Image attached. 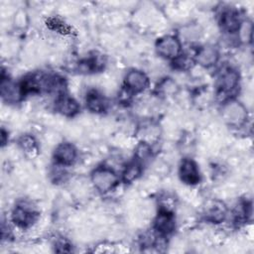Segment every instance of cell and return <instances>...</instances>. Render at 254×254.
Here are the masks:
<instances>
[{"instance_id":"1","label":"cell","mask_w":254,"mask_h":254,"mask_svg":"<svg viewBox=\"0 0 254 254\" xmlns=\"http://www.w3.org/2000/svg\"><path fill=\"white\" fill-rule=\"evenodd\" d=\"M91 182L97 190L106 192L117 185L118 177L113 170L107 167H98L91 175Z\"/></svg>"},{"instance_id":"2","label":"cell","mask_w":254,"mask_h":254,"mask_svg":"<svg viewBox=\"0 0 254 254\" xmlns=\"http://www.w3.org/2000/svg\"><path fill=\"white\" fill-rule=\"evenodd\" d=\"M222 116L229 125L237 127L245 122L247 118V111L240 102L232 100L224 105L222 109Z\"/></svg>"},{"instance_id":"3","label":"cell","mask_w":254,"mask_h":254,"mask_svg":"<svg viewBox=\"0 0 254 254\" xmlns=\"http://www.w3.org/2000/svg\"><path fill=\"white\" fill-rule=\"evenodd\" d=\"M156 51L159 56L168 60H175L180 56L181 43L174 36H164L156 43Z\"/></svg>"},{"instance_id":"4","label":"cell","mask_w":254,"mask_h":254,"mask_svg":"<svg viewBox=\"0 0 254 254\" xmlns=\"http://www.w3.org/2000/svg\"><path fill=\"white\" fill-rule=\"evenodd\" d=\"M124 82L128 90L134 93H138L146 89L149 84V79L143 71L138 69H131L125 75Z\"/></svg>"},{"instance_id":"5","label":"cell","mask_w":254,"mask_h":254,"mask_svg":"<svg viewBox=\"0 0 254 254\" xmlns=\"http://www.w3.org/2000/svg\"><path fill=\"white\" fill-rule=\"evenodd\" d=\"M239 80L237 71L231 67H224L217 77V87L222 92H229L233 90Z\"/></svg>"},{"instance_id":"6","label":"cell","mask_w":254,"mask_h":254,"mask_svg":"<svg viewBox=\"0 0 254 254\" xmlns=\"http://www.w3.org/2000/svg\"><path fill=\"white\" fill-rule=\"evenodd\" d=\"M181 180L189 185H195L199 182V172L196 164L190 159L182 162L179 171Z\"/></svg>"},{"instance_id":"7","label":"cell","mask_w":254,"mask_h":254,"mask_svg":"<svg viewBox=\"0 0 254 254\" xmlns=\"http://www.w3.org/2000/svg\"><path fill=\"white\" fill-rule=\"evenodd\" d=\"M55 160L58 164L63 166L71 165L76 158V150L73 145L69 143H62L55 150Z\"/></svg>"},{"instance_id":"8","label":"cell","mask_w":254,"mask_h":254,"mask_svg":"<svg viewBox=\"0 0 254 254\" xmlns=\"http://www.w3.org/2000/svg\"><path fill=\"white\" fill-rule=\"evenodd\" d=\"M1 95L7 102H16L24 95L21 84L15 83L9 79L1 80Z\"/></svg>"},{"instance_id":"9","label":"cell","mask_w":254,"mask_h":254,"mask_svg":"<svg viewBox=\"0 0 254 254\" xmlns=\"http://www.w3.org/2000/svg\"><path fill=\"white\" fill-rule=\"evenodd\" d=\"M155 228L161 234H169L175 228V217L168 210L159 212L155 219Z\"/></svg>"},{"instance_id":"10","label":"cell","mask_w":254,"mask_h":254,"mask_svg":"<svg viewBox=\"0 0 254 254\" xmlns=\"http://www.w3.org/2000/svg\"><path fill=\"white\" fill-rule=\"evenodd\" d=\"M218 52L215 48L207 46L200 48L196 55H195V61L202 66L209 67L216 64L218 61Z\"/></svg>"},{"instance_id":"11","label":"cell","mask_w":254,"mask_h":254,"mask_svg":"<svg viewBox=\"0 0 254 254\" xmlns=\"http://www.w3.org/2000/svg\"><path fill=\"white\" fill-rule=\"evenodd\" d=\"M35 213L32 209L25 205H18L12 212V219L18 226H27L34 220Z\"/></svg>"},{"instance_id":"12","label":"cell","mask_w":254,"mask_h":254,"mask_svg":"<svg viewBox=\"0 0 254 254\" xmlns=\"http://www.w3.org/2000/svg\"><path fill=\"white\" fill-rule=\"evenodd\" d=\"M56 109L65 116H72L78 112L79 106L73 98L67 95H62L56 102Z\"/></svg>"},{"instance_id":"13","label":"cell","mask_w":254,"mask_h":254,"mask_svg":"<svg viewBox=\"0 0 254 254\" xmlns=\"http://www.w3.org/2000/svg\"><path fill=\"white\" fill-rule=\"evenodd\" d=\"M220 23H221L222 28L225 31L230 32V33L237 32L241 25L239 14L236 11L231 10V9L226 10L222 13Z\"/></svg>"},{"instance_id":"14","label":"cell","mask_w":254,"mask_h":254,"mask_svg":"<svg viewBox=\"0 0 254 254\" xmlns=\"http://www.w3.org/2000/svg\"><path fill=\"white\" fill-rule=\"evenodd\" d=\"M86 106L90 111L99 113L106 109L107 102L100 93L93 90L86 95Z\"/></svg>"},{"instance_id":"15","label":"cell","mask_w":254,"mask_h":254,"mask_svg":"<svg viewBox=\"0 0 254 254\" xmlns=\"http://www.w3.org/2000/svg\"><path fill=\"white\" fill-rule=\"evenodd\" d=\"M141 172H142L141 164L138 161L131 162L129 165L126 166V168L122 174V179H123L124 183H126V184L132 183L140 176Z\"/></svg>"},{"instance_id":"16","label":"cell","mask_w":254,"mask_h":254,"mask_svg":"<svg viewBox=\"0 0 254 254\" xmlns=\"http://www.w3.org/2000/svg\"><path fill=\"white\" fill-rule=\"evenodd\" d=\"M239 33L240 40L244 42H249L252 35V25L250 22H241V25L237 31Z\"/></svg>"},{"instance_id":"17","label":"cell","mask_w":254,"mask_h":254,"mask_svg":"<svg viewBox=\"0 0 254 254\" xmlns=\"http://www.w3.org/2000/svg\"><path fill=\"white\" fill-rule=\"evenodd\" d=\"M21 146L24 150H26L27 152H32L36 150V142L34 141V139L30 136H25L22 138L21 140Z\"/></svg>"}]
</instances>
